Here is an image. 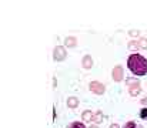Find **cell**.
Wrapping results in <instances>:
<instances>
[{
	"label": "cell",
	"mask_w": 147,
	"mask_h": 128,
	"mask_svg": "<svg viewBox=\"0 0 147 128\" xmlns=\"http://www.w3.org/2000/svg\"><path fill=\"white\" fill-rule=\"evenodd\" d=\"M127 67L137 77L146 76L147 74V58H144L142 54H137V53L136 54H130L129 58H127Z\"/></svg>",
	"instance_id": "obj_1"
},
{
	"label": "cell",
	"mask_w": 147,
	"mask_h": 128,
	"mask_svg": "<svg viewBox=\"0 0 147 128\" xmlns=\"http://www.w3.org/2000/svg\"><path fill=\"white\" fill-rule=\"evenodd\" d=\"M67 57V51L64 46H56L53 50V60L54 61H63Z\"/></svg>",
	"instance_id": "obj_2"
},
{
	"label": "cell",
	"mask_w": 147,
	"mask_h": 128,
	"mask_svg": "<svg viewBox=\"0 0 147 128\" xmlns=\"http://www.w3.org/2000/svg\"><path fill=\"white\" fill-rule=\"evenodd\" d=\"M89 88H90L92 92H94L97 95H103L106 92V85L103 84V83H100V81H92L89 84Z\"/></svg>",
	"instance_id": "obj_3"
},
{
	"label": "cell",
	"mask_w": 147,
	"mask_h": 128,
	"mask_svg": "<svg viewBox=\"0 0 147 128\" xmlns=\"http://www.w3.org/2000/svg\"><path fill=\"white\" fill-rule=\"evenodd\" d=\"M111 78L116 83L123 81V78H124V70H123L121 66H114V68L111 70Z\"/></svg>",
	"instance_id": "obj_4"
},
{
	"label": "cell",
	"mask_w": 147,
	"mask_h": 128,
	"mask_svg": "<svg viewBox=\"0 0 147 128\" xmlns=\"http://www.w3.org/2000/svg\"><path fill=\"white\" fill-rule=\"evenodd\" d=\"M93 64H94V61H93L92 56H89V54L83 56V58H82V66H83V68L90 70V68L93 67Z\"/></svg>",
	"instance_id": "obj_5"
},
{
	"label": "cell",
	"mask_w": 147,
	"mask_h": 128,
	"mask_svg": "<svg viewBox=\"0 0 147 128\" xmlns=\"http://www.w3.org/2000/svg\"><path fill=\"white\" fill-rule=\"evenodd\" d=\"M93 117H94V114H93L90 110H86V111H83V114H82V120H83L84 123H92V121H93Z\"/></svg>",
	"instance_id": "obj_6"
},
{
	"label": "cell",
	"mask_w": 147,
	"mask_h": 128,
	"mask_svg": "<svg viewBox=\"0 0 147 128\" xmlns=\"http://www.w3.org/2000/svg\"><path fill=\"white\" fill-rule=\"evenodd\" d=\"M77 46V39L76 37H66L64 39V47H69V48H73Z\"/></svg>",
	"instance_id": "obj_7"
},
{
	"label": "cell",
	"mask_w": 147,
	"mask_h": 128,
	"mask_svg": "<svg viewBox=\"0 0 147 128\" xmlns=\"http://www.w3.org/2000/svg\"><path fill=\"white\" fill-rule=\"evenodd\" d=\"M79 98L77 97H69L67 98V107L69 108H77V105H79Z\"/></svg>",
	"instance_id": "obj_8"
},
{
	"label": "cell",
	"mask_w": 147,
	"mask_h": 128,
	"mask_svg": "<svg viewBox=\"0 0 147 128\" xmlns=\"http://www.w3.org/2000/svg\"><path fill=\"white\" fill-rule=\"evenodd\" d=\"M140 92H142V88H140V84L133 85V87H130V88H129V94H130L131 97H137V95H139Z\"/></svg>",
	"instance_id": "obj_9"
},
{
	"label": "cell",
	"mask_w": 147,
	"mask_h": 128,
	"mask_svg": "<svg viewBox=\"0 0 147 128\" xmlns=\"http://www.w3.org/2000/svg\"><path fill=\"white\" fill-rule=\"evenodd\" d=\"M103 118H104L103 111H96V113H94V117H93V123L97 125L100 123H103Z\"/></svg>",
	"instance_id": "obj_10"
},
{
	"label": "cell",
	"mask_w": 147,
	"mask_h": 128,
	"mask_svg": "<svg viewBox=\"0 0 147 128\" xmlns=\"http://www.w3.org/2000/svg\"><path fill=\"white\" fill-rule=\"evenodd\" d=\"M127 48H129L130 51H137V50H140V48H139V42H137V40H130V42L127 43Z\"/></svg>",
	"instance_id": "obj_11"
},
{
	"label": "cell",
	"mask_w": 147,
	"mask_h": 128,
	"mask_svg": "<svg viewBox=\"0 0 147 128\" xmlns=\"http://www.w3.org/2000/svg\"><path fill=\"white\" fill-rule=\"evenodd\" d=\"M137 42H139V48H140V50H147V39L146 37H140Z\"/></svg>",
	"instance_id": "obj_12"
},
{
	"label": "cell",
	"mask_w": 147,
	"mask_h": 128,
	"mask_svg": "<svg viewBox=\"0 0 147 128\" xmlns=\"http://www.w3.org/2000/svg\"><path fill=\"white\" fill-rule=\"evenodd\" d=\"M126 84H127V87L130 88V87H133V85L140 84V81H139L137 78H126Z\"/></svg>",
	"instance_id": "obj_13"
},
{
	"label": "cell",
	"mask_w": 147,
	"mask_h": 128,
	"mask_svg": "<svg viewBox=\"0 0 147 128\" xmlns=\"http://www.w3.org/2000/svg\"><path fill=\"white\" fill-rule=\"evenodd\" d=\"M66 128H86V125L83 123H80V121H73L70 125H67Z\"/></svg>",
	"instance_id": "obj_14"
},
{
	"label": "cell",
	"mask_w": 147,
	"mask_h": 128,
	"mask_svg": "<svg viewBox=\"0 0 147 128\" xmlns=\"http://www.w3.org/2000/svg\"><path fill=\"white\" fill-rule=\"evenodd\" d=\"M123 128H143V127H142V125H137L134 121H127Z\"/></svg>",
	"instance_id": "obj_15"
},
{
	"label": "cell",
	"mask_w": 147,
	"mask_h": 128,
	"mask_svg": "<svg viewBox=\"0 0 147 128\" xmlns=\"http://www.w3.org/2000/svg\"><path fill=\"white\" fill-rule=\"evenodd\" d=\"M140 118L142 120H147V107H143L140 110Z\"/></svg>",
	"instance_id": "obj_16"
},
{
	"label": "cell",
	"mask_w": 147,
	"mask_h": 128,
	"mask_svg": "<svg viewBox=\"0 0 147 128\" xmlns=\"http://www.w3.org/2000/svg\"><path fill=\"white\" fill-rule=\"evenodd\" d=\"M140 33H142L140 30H130V31H129V34H130L131 37H139Z\"/></svg>",
	"instance_id": "obj_17"
},
{
	"label": "cell",
	"mask_w": 147,
	"mask_h": 128,
	"mask_svg": "<svg viewBox=\"0 0 147 128\" xmlns=\"http://www.w3.org/2000/svg\"><path fill=\"white\" fill-rule=\"evenodd\" d=\"M140 104H142L143 107H147V97H144V98L140 100Z\"/></svg>",
	"instance_id": "obj_18"
},
{
	"label": "cell",
	"mask_w": 147,
	"mask_h": 128,
	"mask_svg": "<svg viewBox=\"0 0 147 128\" xmlns=\"http://www.w3.org/2000/svg\"><path fill=\"white\" fill-rule=\"evenodd\" d=\"M110 128H120V125H119V124H116V123H114V124H111V125H110Z\"/></svg>",
	"instance_id": "obj_19"
},
{
	"label": "cell",
	"mask_w": 147,
	"mask_h": 128,
	"mask_svg": "<svg viewBox=\"0 0 147 128\" xmlns=\"http://www.w3.org/2000/svg\"><path fill=\"white\" fill-rule=\"evenodd\" d=\"M89 128H98V127H97V125H96V124H92V125H90V127H89Z\"/></svg>",
	"instance_id": "obj_20"
}]
</instances>
